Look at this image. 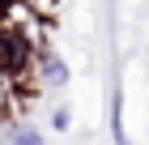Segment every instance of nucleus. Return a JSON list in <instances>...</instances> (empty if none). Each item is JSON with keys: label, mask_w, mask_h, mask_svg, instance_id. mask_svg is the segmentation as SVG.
I'll use <instances>...</instances> for the list:
<instances>
[{"label": "nucleus", "mask_w": 149, "mask_h": 145, "mask_svg": "<svg viewBox=\"0 0 149 145\" xmlns=\"http://www.w3.org/2000/svg\"><path fill=\"white\" fill-rule=\"evenodd\" d=\"M17 145H43V137H38L34 128H22V132H17Z\"/></svg>", "instance_id": "4"}, {"label": "nucleus", "mask_w": 149, "mask_h": 145, "mask_svg": "<svg viewBox=\"0 0 149 145\" xmlns=\"http://www.w3.org/2000/svg\"><path fill=\"white\" fill-rule=\"evenodd\" d=\"M30 64V39L26 30L0 22V77H22Z\"/></svg>", "instance_id": "1"}, {"label": "nucleus", "mask_w": 149, "mask_h": 145, "mask_svg": "<svg viewBox=\"0 0 149 145\" xmlns=\"http://www.w3.org/2000/svg\"><path fill=\"white\" fill-rule=\"evenodd\" d=\"M111 132H115V145H128V132H124V94H119V90L111 94Z\"/></svg>", "instance_id": "2"}, {"label": "nucleus", "mask_w": 149, "mask_h": 145, "mask_svg": "<svg viewBox=\"0 0 149 145\" xmlns=\"http://www.w3.org/2000/svg\"><path fill=\"white\" fill-rule=\"evenodd\" d=\"M43 77L51 81V85H64V81H68V64L56 60V56H47V60H43Z\"/></svg>", "instance_id": "3"}, {"label": "nucleus", "mask_w": 149, "mask_h": 145, "mask_svg": "<svg viewBox=\"0 0 149 145\" xmlns=\"http://www.w3.org/2000/svg\"><path fill=\"white\" fill-rule=\"evenodd\" d=\"M51 124H56L60 132H64V128H68V124H72V115H68V111H64V107H60V111H56V115H51Z\"/></svg>", "instance_id": "5"}, {"label": "nucleus", "mask_w": 149, "mask_h": 145, "mask_svg": "<svg viewBox=\"0 0 149 145\" xmlns=\"http://www.w3.org/2000/svg\"><path fill=\"white\" fill-rule=\"evenodd\" d=\"M13 9H17V0H0V22H9Z\"/></svg>", "instance_id": "6"}]
</instances>
